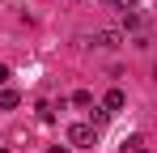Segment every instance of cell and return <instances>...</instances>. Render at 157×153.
<instances>
[{
    "mask_svg": "<svg viewBox=\"0 0 157 153\" xmlns=\"http://www.w3.org/2000/svg\"><path fill=\"white\" fill-rule=\"evenodd\" d=\"M68 145L94 149V145H98V128H94V124H72V128H68Z\"/></svg>",
    "mask_w": 157,
    "mask_h": 153,
    "instance_id": "1",
    "label": "cell"
},
{
    "mask_svg": "<svg viewBox=\"0 0 157 153\" xmlns=\"http://www.w3.org/2000/svg\"><path fill=\"white\" fill-rule=\"evenodd\" d=\"M47 153H68V149H64V145H51V149H47Z\"/></svg>",
    "mask_w": 157,
    "mask_h": 153,
    "instance_id": "7",
    "label": "cell"
},
{
    "mask_svg": "<svg viewBox=\"0 0 157 153\" xmlns=\"http://www.w3.org/2000/svg\"><path fill=\"white\" fill-rule=\"evenodd\" d=\"M9 76H13V73H9V64H0V85H9Z\"/></svg>",
    "mask_w": 157,
    "mask_h": 153,
    "instance_id": "6",
    "label": "cell"
},
{
    "mask_svg": "<svg viewBox=\"0 0 157 153\" xmlns=\"http://www.w3.org/2000/svg\"><path fill=\"white\" fill-rule=\"evenodd\" d=\"M0 153H9V149H0Z\"/></svg>",
    "mask_w": 157,
    "mask_h": 153,
    "instance_id": "8",
    "label": "cell"
},
{
    "mask_svg": "<svg viewBox=\"0 0 157 153\" xmlns=\"http://www.w3.org/2000/svg\"><path fill=\"white\" fill-rule=\"evenodd\" d=\"M94 47H119V34L115 30H98L94 34Z\"/></svg>",
    "mask_w": 157,
    "mask_h": 153,
    "instance_id": "3",
    "label": "cell"
},
{
    "mask_svg": "<svg viewBox=\"0 0 157 153\" xmlns=\"http://www.w3.org/2000/svg\"><path fill=\"white\" fill-rule=\"evenodd\" d=\"M123 106H128V94H123V89H110V94L102 98V111H110V115L123 111Z\"/></svg>",
    "mask_w": 157,
    "mask_h": 153,
    "instance_id": "2",
    "label": "cell"
},
{
    "mask_svg": "<svg viewBox=\"0 0 157 153\" xmlns=\"http://www.w3.org/2000/svg\"><path fill=\"white\" fill-rule=\"evenodd\" d=\"M13 106H21V94L17 89H0V111H13Z\"/></svg>",
    "mask_w": 157,
    "mask_h": 153,
    "instance_id": "4",
    "label": "cell"
},
{
    "mask_svg": "<svg viewBox=\"0 0 157 153\" xmlns=\"http://www.w3.org/2000/svg\"><path fill=\"white\" fill-rule=\"evenodd\" d=\"M72 106H94V94H89V89H77V94H72Z\"/></svg>",
    "mask_w": 157,
    "mask_h": 153,
    "instance_id": "5",
    "label": "cell"
}]
</instances>
